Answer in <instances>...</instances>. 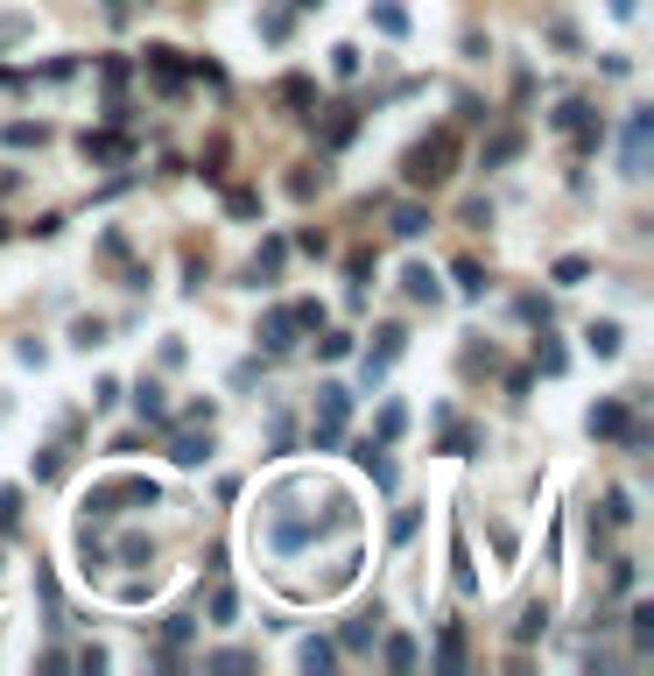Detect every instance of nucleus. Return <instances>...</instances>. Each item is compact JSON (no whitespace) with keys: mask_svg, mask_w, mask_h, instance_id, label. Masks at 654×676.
Listing matches in <instances>:
<instances>
[{"mask_svg":"<svg viewBox=\"0 0 654 676\" xmlns=\"http://www.w3.org/2000/svg\"><path fill=\"white\" fill-rule=\"evenodd\" d=\"M352 500L345 493H324L317 500L310 479H275V487L261 493V514H254V542H261L275 564H288V557H303L310 542L324 536H352Z\"/></svg>","mask_w":654,"mask_h":676,"instance_id":"obj_1","label":"nucleus"},{"mask_svg":"<svg viewBox=\"0 0 654 676\" xmlns=\"http://www.w3.org/2000/svg\"><path fill=\"white\" fill-rule=\"evenodd\" d=\"M450 163H458V135L437 127V135H422L416 148L401 156V184L408 190H437V184H450Z\"/></svg>","mask_w":654,"mask_h":676,"instance_id":"obj_2","label":"nucleus"},{"mask_svg":"<svg viewBox=\"0 0 654 676\" xmlns=\"http://www.w3.org/2000/svg\"><path fill=\"white\" fill-rule=\"evenodd\" d=\"M162 500V487L156 479H141V472H120V479H99V487L85 493V514H127V508H156Z\"/></svg>","mask_w":654,"mask_h":676,"instance_id":"obj_3","label":"nucleus"},{"mask_svg":"<svg viewBox=\"0 0 654 676\" xmlns=\"http://www.w3.org/2000/svg\"><path fill=\"white\" fill-rule=\"evenodd\" d=\"M345 416H352V388L324 380V388H317V423H310V444H317V451H331V444L345 437Z\"/></svg>","mask_w":654,"mask_h":676,"instance_id":"obj_4","label":"nucleus"},{"mask_svg":"<svg viewBox=\"0 0 654 676\" xmlns=\"http://www.w3.org/2000/svg\"><path fill=\"white\" fill-rule=\"evenodd\" d=\"M549 120H556V135H570V148H577V156H599L605 127H599V113L584 106V99H563V106H556Z\"/></svg>","mask_w":654,"mask_h":676,"instance_id":"obj_5","label":"nucleus"},{"mask_svg":"<svg viewBox=\"0 0 654 676\" xmlns=\"http://www.w3.org/2000/svg\"><path fill=\"white\" fill-rule=\"evenodd\" d=\"M648 135H654V113H633L627 148H619V169H627V177H648Z\"/></svg>","mask_w":654,"mask_h":676,"instance_id":"obj_6","label":"nucleus"},{"mask_svg":"<svg viewBox=\"0 0 654 676\" xmlns=\"http://www.w3.org/2000/svg\"><path fill=\"white\" fill-rule=\"evenodd\" d=\"M373 338H380V346L367 352V380H380V374L394 367V359H401V346H408V331H401V325H380Z\"/></svg>","mask_w":654,"mask_h":676,"instance_id":"obj_7","label":"nucleus"},{"mask_svg":"<svg viewBox=\"0 0 654 676\" xmlns=\"http://www.w3.org/2000/svg\"><path fill=\"white\" fill-rule=\"evenodd\" d=\"M296 331H303V325H296V310H267L254 338H261V352H288V346H296Z\"/></svg>","mask_w":654,"mask_h":676,"instance_id":"obj_8","label":"nucleus"},{"mask_svg":"<svg viewBox=\"0 0 654 676\" xmlns=\"http://www.w3.org/2000/svg\"><path fill=\"white\" fill-rule=\"evenodd\" d=\"M401 297H408V303H437V297H444V282L422 268V261H408V268H401Z\"/></svg>","mask_w":654,"mask_h":676,"instance_id":"obj_9","label":"nucleus"},{"mask_svg":"<svg viewBox=\"0 0 654 676\" xmlns=\"http://www.w3.org/2000/svg\"><path fill=\"white\" fill-rule=\"evenodd\" d=\"M584 346L599 352V359H619V346H627V325H619V318H599V325L584 331Z\"/></svg>","mask_w":654,"mask_h":676,"instance_id":"obj_10","label":"nucleus"},{"mask_svg":"<svg viewBox=\"0 0 654 676\" xmlns=\"http://www.w3.org/2000/svg\"><path fill=\"white\" fill-rule=\"evenodd\" d=\"M169 459H176V465H205V459H211V423H205V437L184 430L176 444H169Z\"/></svg>","mask_w":654,"mask_h":676,"instance_id":"obj_11","label":"nucleus"},{"mask_svg":"<svg viewBox=\"0 0 654 676\" xmlns=\"http://www.w3.org/2000/svg\"><path fill=\"white\" fill-rule=\"evenodd\" d=\"M78 148H85V163H127V141L120 135H85Z\"/></svg>","mask_w":654,"mask_h":676,"instance_id":"obj_12","label":"nucleus"},{"mask_svg":"<svg viewBox=\"0 0 654 676\" xmlns=\"http://www.w3.org/2000/svg\"><path fill=\"white\" fill-rule=\"evenodd\" d=\"M387 226L401 233V240H422V233H429V212H422V205H394Z\"/></svg>","mask_w":654,"mask_h":676,"instance_id":"obj_13","label":"nucleus"},{"mask_svg":"<svg viewBox=\"0 0 654 676\" xmlns=\"http://www.w3.org/2000/svg\"><path fill=\"white\" fill-rule=\"evenodd\" d=\"M521 156V127H499L493 141H486V169H499V163H514Z\"/></svg>","mask_w":654,"mask_h":676,"instance_id":"obj_14","label":"nucleus"},{"mask_svg":"<svg viewBox=\"0 0 654 676\" xmlns=\"http://www.w3.org/2000/svg\"><path fill=\"white\" fill-rule=\"evenodd\" d=\"M296 662H303L310 676H324V670H338V649H331V641H303V649H296Z\"/></svg>","mask_w":654,"mask_h":676,"instance_id":"obj_15","label":"nucleus"},{"mask_svg":"<svg viewBox=\"0 0 654 676\" xmlns=\"http://www.w3.org/2000/svg\"><path fill=\"white\" fill-rule=\"evenodd\" d=\"M43 141H50L43 120H7V148H43Z\"/></svg>","mask_w":654,"mask_h":676,"instance_id":"obj_16","label":"nucleus"},{"mask_svg":"<svg viewBox=\"0 0 654 676\" xmlns=\"http://www.w3.org/2000/svg\"><path fill=\"white\" fill-rule=\"evenodd\" d=\"M542 627H549V606H542V599H528V606H521V621H514V641H535Z\"/></svg>","mask_w":654,"mask_h":676,"instance_id":"obj_17","label":"nucleus"},{"mask_svg":"<svg viewBox=\"0 0 654 676\" xmlns=\"http://www.w3.org/2000/svg\"><path fill=\"white\" fill-rule=\"evenodd\" d=\"M148 71H156V78H162V85H169V92H176V85H184V78H190L184 64H176V50H148Z\"/></svg>","mask_w":654,"mask_h":676,"instance_id":"obj_18","label":"nucleus"},{"mask_svg":"<svg viewBox=\"0 0 654 676\" xmlns=\"http://www.w3.org/2000/svg\"><path fill=\"white\" fill-rule=\"evenodd\" d=\"M282 261H288V247H282V240H267L261 254H254V282H275V275H282Z\"/></svg>","mask_w":654,"mask_h":676,"instance_id":"obj_19","label":"nucleus"},{"mask_svg":"<svg viewBox=\"0 0 654 676\" xmlns=\"http://www.w3.org/2000/svg\"><path fill=\"white\" fill-rule=\"evenodd\" d=\"M373 634H380V606H373V613H359V621L345 627V649H373Z\"/></svg>","mask_w":654,"mask_h":676,"instance_id":"obj_20","label":"nucleus"},{"mask_svg":"<svg viewBox=\"0 0 654 676\" xmlns=\"http://www.w3.org/2000/svg\"><path fill=\"white\" fill-rule=\"evenodd\" d=\"M373 28H380V35H408V15H401L394 0H373Z\"/></svg>","mask_w":654,"mask_h":676,"instance_id":"obj_21","label":"nucleus"},{"mask_svg":"<svg viewBox=\"0 0 654 676\" xmlns=\"http://www.w3.org/2000/svg\"><path fill=\"white\" fill-rule=\"evenodd\" d=\"M437 670H465V634L444 627V641H437Z\"/></svg>","mask_w":654,"mask_h":676,"instance_id":"obj_22","label":"nucleus"},{"mask_svg":"<svg viewBox=\"0 0 654 676\" xmlns=\"http://www.w3.org/2000/svg\"><path fill=\"white\" fill-rule=\"evenodd\" d=\"M324 177H331L324 163H303L296 177H288V197H310V190H324Z\"/></svg>","mask_w":654,"mask_h":676,"instance_id":"obj_23","label":"nucleus"},{"mask_svg":"<svg viewBox=\"0 0 654 676\" xmlns=\"http://www.w3.org/2000/svg\"><path fill=\"white\" fill-rule=\"evenodd\" d=\"M359 465L373 472V487H394V459H380V444H359Z\"/></svg>","mask_w":654,"mask_h":676,"instance_id":"obj_24","label":"nucleus"},{"mask_svg":"<svg viewBox=\"0 0 654 676\" xmlns=\"http://www.w3.org/2000/svg\"><path fill=\"white\" fill-rule=\"evenodd\" d=\"M282 106L310 113V106H317V85H310V78H282Z\"/></svg>","mask_w":654,"mask_h":676,"instance_id":"obj_25","label":"nucleus"},{"mask_svg":"<svg viewBox=\"0 0 654 676\" xmlns=\"http://www.w3.org/2000/svg\"><path fill=\"white\" fill-rule=\"evenodd\" d=\"M535 367H542V374H563V367H570V359H563V346H556L549 331L535 338Z\"/></svg>","mask_w":654,"mask_h":676,"instance_id":"obj_26","label":"nucleus"},{"mask_svg":"<svg viewBox=\"0 0 654 676\" xmlns=\"http://www.w3.org/2000/svg\"><path fill=\"white\" fill-rule=\"evenodd\" d=\"M134 409H141L148 423H162V416H169V409H162V388H156V380H141V388H134Z\"/></svg>","mask_w":654,"mask_h":676,"instance_id":"obj_27","label":"nucleus"},{"mask_svg":"<svg viewBox=\"0 0 654 676\" xmlns=\"http://www.w3.org/2000/svg\"><path fill=\"white\" fill-rule=\"evenodd\" d=\"M71 346H106V318H78V325H71Z\"/></svg>","mask_w":654,"mask_h":676,"instance_id":"obj_28","label":"nucleus"},{"mask_svg":"<svg viewBox=\"0 0 654 676\" xmlns=\"http://www.w3.org/2000/svg\"><path fill=\"white\" fill-rule=\"evenodd\" d=\"M387 670H416V641H408V634L387 641Z\"/></svg>","mask_w":654,"mask_h":676,"instance_id":"obj_29","label":"nucleus"},{"mask_svg":"<svg viewBox=\"0 0 654 676\" xmlns=\"http://www.w3.org/2000/svg\"><path fill=\"white\" fill-rule=\"evenodd\" d=\"M28 28H35V22H28V15H0V50H15V43H22Z\"/></svg>","mask_w":654,"mask_h":676,"instance_id":"obj_30","label":"nucleus"},{"mask_svg":"<svg viewBox=\"0 0 654 676\" xmlns=\"http://www.w3.org/2000/svg\"><path fill=\"white\" fill-rule=\"evenodd\" d=\"M584 275H591V261H584V254H563V261H556V282H563V289H570V282H584Z\"/></svg>","mask_w":654,"mask_h":676,"instance_id":"obj_31","label":"nucleus"},{"mask_svg":"<svg viewBox=\"0 0 654 676\" xmlns=\"http://www.w3.org/2000/svg\"><path fill=\"white\" fill-rule=\"evenodd\" d=\"M458 289H465V297H486V268H478V261H458Z\"/></svg>","mask_w":654,"mask_h":676,"instance_id":"obj_32","label":"nucleus"},{"mask_svg":"<svg viewBox=\"0 0 654 676\" xmlns=\"http://www.w3.org/2000/svg\"><path fill=\"white\" fill-rule=\"evenodd\" d=\"M605 521H619V529H627V521H633V493H619V487L605 493Z\"/></svg>","mask_w":654,"mask_h":676,"instance_id":"obj_33","label":"nucleus"},{"mask_svg":"<svg viewBox=\"0 0 654 676\" xmlns=\"http://www.w3.org/2000/svg\"><path fill=\"white\" fill-rule=\"evenodd\" d=\"M627 621H633V641H640V649H654V606H633Z\"/></svg>","mask_w":654,"mask_h":676,"instance_id":"obj_34","label":"nucleus"},{"mask_svg":"<svg viewBox=\"0 0 654 676\" xmlns=\"http://www.w3.org/2000/svg\"><path fill=\"white\" fill-rule=\"evenodd\" d=\"M401 423H408V416H401V409H380V430H373V444H394V437H401Z\"/></svg>","mask_w":654,"mask_h":676,"instance_id":"obj_35","label":"nucleus"},{"mask_svg":"<svg viewBox=\"0 0 654 676\" xmlns=\"http://www.w3.org/2000/svg\"><path fill=\"white\" fill-rule=\"evenodd\" d=\"M324 331V325H317ZM317 352H324V359H345V352H352V338H345V331H324V338H317Z\"/></svg>","mask_w":654,"mask_h":676,"instance_id":"obj_36","label":"nucleus"},{"mask_svg":"<svg viewBox=\"0 0 654 676\" xmlns=\"http://www.w3.org/2000/svg\"><path fill=\"white\" fill-rule=\"evenodd\" d=\"M233 613H239V599H233V592H226V585H218V592H211V621L226 627V621H233Z\"/></svg>","mask_w":654,"mask_h":676,"instance_id":"obj_37","label":"nucleus"},{"mask_svg":"<svg viewBox=\"0 0 654 676\" xmlns=\"http://www.w3.org/2000/svg\"><path fill=\"white\" fill-rule=\"evenodd\" d=\"M331 71H338V78H359V50H352V43H345V50H331Z\"/></svg>","mask_w":654,"mask_h":676,"instance_id":"obj_38","label":"nucleus"},{"mask_svg":"<svg viewBox=\"0 0 654 676\" xmlns=\"http://www.w3.org/2000/svg\"><path fill=\"white\" fill-rule=\"evenodd\" d=\"M15 521H22V493L7 487V493H0V529H15Z\"/></svg>","mask_w":654,"mask_h":676,"instance_id":"obj_39","label":"nucleus"},{"mask_svg":"<svg viewBox=\"0 0 654 676\" xmlns=\"http://www.w3.org/2000/svg\"><path fill=\"white\" fill-rule=\"evenodd\" d=\"M134 15H141V7H134V0H106V22H113V28H127Z\"/></svg>","mask_w":654,"mask_h":676,"instance_id":"obj_40","label":"nucleus"},{"mask_svg":"<svg viewBox=\"0 0 654 676\" xmlns=\"http://www.w3.org/2000/svg\"><path fill=\"white\" fill-rule=\"evenodd\" d=\"M612 592H633V557H612Z\"/></svg>","mask_w":654,"mask_h":676,"instance_id":"obj_41","label":"nucleus"},{"mask_svg":"<svg viewBox=\"0 0 654 676\" xmlns=\"http://www.w3.org/2000/svg\"><path fill=\"white\" fill-rule=\"evenodd\" d=\"M261 35H267V43H282V35H288V15H282V7H275V15H261Z\"/></svg>","mask_w":654,"mask_h":676,"instance_id":"obj_42","label":"nucleus"},{"mask_svg":"<svg viewBox=\"0 0 654 676\" xmlns=\"http://www.w3.org/2000/svg\"><path fill=\"white\" fill-rule=\"evenodd\" d=\"M633 7H640V0H612V15H619V22H627V15H633Z\"/></svg>","mask_w":654,"mask_h":676,"instance_id":"obj_43","label":"nucleus"},{"mask_svg":"<svg viewBox=\"0 0 654 676\" xmlns=\"http://www.w3.org/2000/svg\"><path fill=\"white\" fill-rule=\"evenodd\" d=\"M288 7H303V15H310V7H324V0H288Z\"/></svg>","mask_w":654,"mask_h":676,"instance_id":"obj_44","label":"nucleus"}]
</instances>
